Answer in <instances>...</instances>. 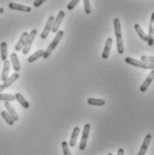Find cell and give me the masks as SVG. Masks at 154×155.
Wrapping results in <instances>:
<instances>
[{"label": "cell", "instance_id": "6da1fadb", "mask_svg": "<svg viewBox=\"0 0 154 155\" xmlns=\"http://www.w3.org/2000/svg\"><path fill=\"white\" fill-rule=\"evenodd\" d=\"M114 23V31L116 36V41H117V49L118 53L120 54H122L124 53V44L123 38H122V31H121V25L120 21L118 18H115L113 21Z\"/></svg>", "mask_w": 154, "mask_h": 155}, {"label": "cell", "instance_id": "7a4b0ae2", "mask_svg": "<svg viewBox=\"0 0 154 155\" xmlns=\"http://www.w3.org/2000/svg\"><path fill=\"white\" fill-rule=\"evenodd\" d=\"M63 34H64V32L62 31H58V32L56 33V36L54 37V38L53 39V41L50 43V45L48 46L47 49L45 51V54L43 55V58L47 59L50 56V54H52V52L55 49V47L58 46L59 42L61 41L62 38L63 37Z\"/></svg>", "mask_w": 154, "mask_h": 155}, {"label": "cell", "instance_id": "3957f363", "mask_svg": "<svg viewBox=\"0 0 154 155\" xmlns=\"http://www.w3.org/2000/svg\"><path fill=\"white\" fill-rule=\"evenodd\" d=\"M125 62H126L129 65L135 66V67H138V68H142V69H146V70H154V63H151V62H145L143 61H139V60H136L134 58L131 57H126L125 59Z\"/></svg>", "mask_w": 154, "mask_h": 155}, {"label": "cell", "instance_id": "277c9868", "mask_svg": "<svg viewBox=\"0 0 154 155\" xmlns=\"http://www.w3.org/2000/svg\"><path fill=\"white\" fill-rule=\"evenodd\" d=\"M90 129H91V125L90 124H86L83 127V132H82V136H81V140L79 143V149L81 151L86 149L87 146V143L88 140V137L90 134Z\"/></svg>", "mask_w": 154, "mask_h": 155}, {"label": "cell", "instance_id": "5b68a950", "mask_svg": "<svg viewBox=\"0 0 154 155\" xmlns=\"http://www.w3.org/2000/svg\"><path fill=\"white\" fill-rule=\"evenodd\" d=\"M37 30H32L31 31V33L29 34L28 38H27V40H26V43L24 45V47L22 48V53L23 54H27L30 50H31V47L32 46V42L34 41L35 38H36V35H37Z\"/></svg>", "mask_w": 154, "mask_h": 155}, {"label": "cell", "instance_id": "8992f818", "mask_svg": "<svg viewBox=\"0 0 154 155\" xmlns=\"http://www.w3.org/2000/svg\"><path fill=\"white\" fill-rule=\"evenodd\" d=\"M148 39H147V44L152 47L154 44V12L152 14L151 20H150V24H149V33L147 35Z\"/></svg>", "mask_w": 154, "mask_h": 155}, {"label": "cell", "instance_id": "52a82bcc", "mask_svg": "<svg viewBox=\"0 0 154 155\" xmlns=\"http://www.w3.org/2000/svg\"><path fill=\"white\" fill-rule=\"evenodd\" d=\"M65 16V13L63 11H60L58 13V15L56 16V18L54 19V24H53V27H52V31L54 33H57L58 31H59V28L62 24V21H63V18Z\"/></svg>", "mask_w": 154, "mask_h": 155}, {"label": "cell", "instance_id": "ba28073f", "mask_svg": "<svg viewBox=\"0 0 154 155\" xmlns=\"http://www.w3.org/2000/svg\"><path fill=\"white\" fill-rule=\"evenodd\" d=\"M54 17L53 15H51L49 17L47 22H46V26L44 28V30L42 31V33L40 34V38L42 39H45L46 38V37L49 35L50 31H52V27H53V24H54Z\"/></svg>", "mask_w": 154, "mask_h": 155}, {"label": "cell", "instance_id": "9c48e42d", "mask_svg": "<svg viewBox=\"0 0 154 155\" xmlns=\"http://www.w3.org/2000/svg\"><path fill=\"white\" fill-rule=\"evenodd\" d=\"M154 79V70H152L151 72H150V74L147 76V78H145V80L143 81V83L142 84V86H141V87H140V91L141 92H145L147 89H148V87H150V85L152 84V82L153 81Z\"/></svg>", "mask_w": 154, "mask_h": 155}, {"label": "cell", "instance_id": "30bf717a", "mask_svg": "<svg viewBox=\"0 0 154 155\" xmlns=\"http://www.w3.org/2000/svg\"><path fill=\"white\" fill-rule=\"evenodd\" d=\"M151 141H152V135H150V134L146 135L145 137H144L143 142V144H142V146H141V148L139 150V153L137 155H145L146 152H147V149H148V147L150 145Z\"/></svg>", "mask_w": 154, "mask_h": 155}, {"label": "cell", "instance_id": "8fae6325", "mask_svg": "<svg viewBox=\"0 0 154 155\" xmlns=\"http://www.w3.org/2000/svg\"><path fill=\"white\" fill-rule=\"evenodd\" d=\"M8 7L10 9L16 10V11H21V12H25V13H30L31 12V7L28 5H23L21 4H16V3H10L8 5Z\"/></svg>", "mask_w": 154, "mask_h": 155}, {"label": "cell", "instance_id": "7c38bea8", "mask_svg": "<svg viewBox=\"0 0 154 155\" xmlns=\"http://www.w3.org/2000/svg\"><path fill=\"white\" fill-rule=\"evenodd\" d=\"M28 36H29V33H28V32H26V31H25V32H23V33L21 34V38H20L19 41L17 42V44L15 45V49L16 52L22 50V48H23L24 45H25V43H26V40H27Z\"/></svg>", "mask_w": 154, "mask_h": 155}, {"label": "cell", "instance_id": "4fadbf2b", "mask_svg": "<svg viewBox=\"0 0 154 155\" xmlns=\"http://www.w3.org/2000/svg\"><path fill=\"white\" fill-rule=\"evenodd\" d=\"M112 38H108L107 40H106V43H105V46H104V49L103 51V54H102V57L103 59H107L110 55V49L112 47Z\"/></svg>", "mask_w": 154, "mask_h": 155}, {"label": "cell", "instance_id": "5bb4252c", "mask_svg": "<svg viewBox=\"0 0 154 155\" xmlns=\"http://www.w3.org/2000/svg\"><path fill=\"white\" fill-rule=\"evenodd\" d=\"M79 132H80V128L78 127H74V129L72 131V134H71V137H70V140L69 142V145L70 147H74L76 145V142H77V137H78Z\"/></svg>", "mask_w": 154, "mask_h": 155}, {"label": "cell", "instance_id": "9a60e30c", "mask_svg": "<svg viewBox=\"0 0 154 155\" xmlns=\"http://www.w3.org/2000/svg\"><path fill=\"white\" fill-rule=\"evenodd\" d=\"M10 66L11 63L9 61H5L4 62V67H3V71H2V77L1 79L3 82H5L7 78H8V75H9V71H10Z\"/></svg>", "mask_w": 154, "mask_h": 155}, {"label": "cell", "instance_id": "2e32d148", "mask_svg": "<svg viewBox=\"0 0 154 155\" xmlns=\"http://www.w3.org/2000/svg\"><path fill=\"white\" fill-rule=\"evenodd\" d=\"M5 108L7 110V112L10 114V116L13 118V120H15V121H17L18 120H19V117H18V115H17V113H16L15 110L14 109V107L11 105V104H10V102H5Z\"/></svg>", "mask_w": 154, "mask_h": 155}, {"label": "cell", "instance_id": "e0dca14e", "mask_svg": "<svg viewBox=\"0 0 154 155\" xmlns=\"http://www.w3.org/2000/svg\"><path fill=\"white\" fill-rule=\"evenodd\" d=\"M15 100L23 107V108L25 109H28L30 108V104H29V102L23 97V95L21 94L20 93H17L15 95Z\"/></svg>", "mask_w": 154, "mask_h": 155}, {"label": "cell", "instance_id": "ac0fdd59", "mask_svg": "<svg viewBox=\"0 0 154 155\" xmlns=\"http://www.w3.org/2000/svg\"><path fill=\"white\" fill-rule=\"evenodd\" d=\"M10 57H11V62H12V64H13L14 71H15V72H18L20 71V69H21L18 55L16 54L15 53H13V54H11V56Z\"/></svg>", "mask_w": 154, "mask_h": 155}, {"label": "cell", "instance_id": "d6986e66", "mask_svg": "<svg viewBox=\"0 0 154 155\" xmlns=\"http://www.w3.org/2000/svg\"><path fill=\"white\" fill-rule=\"evenodd\" d=\"M44 54H45V50H43V49H39V50H38L36 53H34L33 54H31V56L28 58V62H31H31L37 61V60H38V59H39L40 57H43Z\"/></svg>", "mask_w": 154, "mask_h": 155}, {"label": "cell", "instance_id": "ffe728a7", "mask_svg": "<svg viewBox=\"0 0 154 155\" xmlns=\"http://www.w3.org/2000/svg\"><path fill=\"white\" fill-rule=\"evenodd\" d=\"M20 78V75L17 73V72H15V73H14L11 77H8V78L3 83V85H4V87H5V88H7V87H9L13 83H15L16 80Z\"/></svg>", "mask_w": 154, "mask_h": 155}, {"label": "cell", "instance_id": "44dd1931", "mask_svg": "<svg viewBox=\"0 0 154 155\" xmlns=\"http://www.w3.org/2000/svg\"><path fill=\"white\" fill-rule=\"evenodd\" d=\"M87 104L93 106H103L105 104V101L103 99H98V98H88Z\"/></svg>", "mask_w": 154, "mask_h": 155}, {"label": "cell", "instance_id": "7402d4cb", "mask_svg": "<svg viewBox=\"0 0 154 155\" xmlns=\"http://www.w3.org/2000/svg\"><path fill=\"white\" fill-rule=\"evenodd\" d=\"M1 116H2V118L5 120V122L9 126H13V125L15 124V121L13 120V118L10 116V114L7 112V110H2L1 111Z\"/></svg>", "mask_w": 154, "mask_h": 155}, {"label": "cell", "instance_id": "603a6c76", "mask_svg": "<svg viewBox=\"0 0 154 155\" xmlns=\"http://www.w3.org/2000/svg\"><path fill=\"white\" fill-rule=\"evenodd\" d=\"M0 51H1V59L2 61H6L7 59V43L2 42L0 45Z\"/></svg>", "mask_w": 154, "mask_h": 155}, {"label": "cell", "instance_id": "cb8c5ba5", "mask_svg": "<svg viewBox=\"0 0 154 155\" xmlns=\"http://www.w3.org/2000/svg\"><path fill=\"white\" fill-rule=\"evenodd\" d=\"M135 30L137 32V34L139 35V37L143 40V41H146L147 42V39H148V37H147V35L145 34V32L143 31V29L141 28V26L139 25V24H135Z\"/></svg>", "mask_w": 154, "mask_h": 155}, {"label": "cell", "instance_id": "d4e9b609", "mask_svg": "<svg viewBox=\"0 0 154 155\" xmlns=\"http://www.w3.org/2000/svg\"><path fill=\"white\" fill-rule=\"evenodd\" d=\"M15 100V96L8 94H0V101L4 102H13Z\"/></svg>", "mask_w": 154, "mask_h": 155}, {"label": "cell", "instance_id": "484cf974", "mask_svg": "<svg viewBox=\"0 0 154 155\" xmlns=\"http://www.w3.org/2000/svg\"><path fill=\"white\" fill-rule=\"evenodd\" d=\"M62 149L64 155H71L70 150H69V144L66 141H63L62 143Z\"/></svg>", "mask_w": 154, "mask_h": 155}, {"label": "cell", "instance_id": "4316f807", "mask_svg": "<svg viewBox=\"0 0 154 155\" xmlns=\"http://www.w3.org/2000/svg\"><path fill=\"white\" fill-rule=\"evenodd\" d=\"M84 1V8H85V13L87 15L91 14V6H90V1L89 0H83Z\"/></svg>", "mask_w": 154, "mask_h": 155}, {"label": "cell", "instance_id": "83f0119b", "mask_svg": "<svg viewBox=\"0 0 154 155\" xmlns=\"http://www.w3.org/2000/svg\"><path fill=\"white\" fill-rule=\"evenodd\" d=\"M80 0H70V2L67 5V9L68 10H73L77 4L79 3Z\"/></svg>", "mask_w": 154, "mask_h": 155}, {"label": "cell", "instance_id": "f1b7e54d", "mask_svg": "<svg viewBox=\"0 0 154 155\" xmlns=\"http://www.w3.org/2000/svg\"><path fill=\"white\" fill-rule=\"evenodd\" d=\"M141 61L145 62H151L154 63V56H147V55H143L141 56Z\"/></svg>", "mask_w": 154, "mask_h": 155}, {"label": "cell", "instance_id": "f546056e", "mask_svg": "<svg viewBox=\"0 0 154 155\" xmlns=\"http://www.w3.org/2000/svg\"><path fill=\"white\" fill-rule=\"evenodd\" d=\"M47 0H35L33 3V5L35 7H39L40 5H42L45 2H46Z\"/></svg>", "mask_w": 154, "mask_h": 155}, {"label": "cell", "instance_id": "4dcf8cb0", "mask_svg": "<svg viewBox=\"0 0 154 155\" xmlns=\"http://www.w3.org/2000/svg\"><path fill=\"white\" fill-rule=\"evenodd\" d=\"M117 155H124V149H122V148L119 149Z\"/></svg>", "mask_w": 154, "mask_h": 155}, {"label": "cell", "instance_id": "1f68e13d", "mask_svg": "<svg viewBox=\"0 0 154 155\" xmlns=\"http://www.w3.org/2000/svg\"><path fill=\"white\" fill-rule=\"evenodd\" d=\"M5 89V87H4V85H3V84H2V85H0V94H1V92H3Z\"/></svg>", "mask_w": 154, "mask_h": 155}, {"label": "cell", "instance_id": "d6a6232c", "mask_svg": "<svg viewBox=\"0 0 154 155\" xmlns=\"http://www.w3.org/2000/svg\"><path fill=\"white\" fill-rule=\"evenodd\" d=\"M4 13V8L3 7H0V15Z\"/></svg>", "mask_w": 154, "mask_h": 155}, {"label": "cell", "instance_id": "836d02e7", "mask_svg": "<svg viewBox=\"0 0 154 155\" xmlns=\"http://www.w3.org/2000/svg\"><path fill=\"white\" fill-rule=\"evenodd\" d=\"M108 155H112V153H109Z\"/></svg>", "mask_w": 154, "mask_h": 155}]
</instances>
